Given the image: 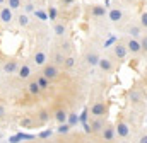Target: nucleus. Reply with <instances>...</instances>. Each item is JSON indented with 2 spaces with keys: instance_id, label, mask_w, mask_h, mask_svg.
Listing matches in <instances>:
<instances>
[{
  "instance_id": "1",
  "label": "nucleus",
  "mask_w": 147,
  "mask_h": 143,
  "mask_svg": "<svg viewBox=\"0 0 147 143\" xmlns=\"http://www.w3.org/2000/svg\"><path fill=\"white\" fill-rule=\"evenodd\" d=\"M91 116L92 118H106L108 116V104L106 101L99 99L91 106Z\"/></svg>"
},
{
  "instance_id": "2",
  "label": "nucleus",
  "mask_w": 147,
  "mask_h": 143,
  "mask_svg": "<svg viewBox=\"0 0 147 143\" xmlns=\"http://www.w3.org/2000/svg\"><path fill=\"white\" fill-rule=\"evenodd\" d=\"M39 73H43V75L51 82V80H57L62 72H60V67H57L55 63H46V65L41 67V72H39Z\"/></svg>"
},
{
  "instance_id": "3",
  "label": "nucleus",
  "mask_w": 147,
  "mask_h": 143,
  "mask_svg": "<svg viewBox=\"0 0 147 143\" xmlns=\"http://www.w3.org/2000/svg\"><path fill=\"white\" fill-rule=\"evenodd\" d=\"M113 56H115L118 61H125V60H127L128 49H127L125 41H116V43H115V46H113Z\"/></svg>"
},
{
  "instance_id": "4",
  "label": "nucleus",
  "mask_w": 147,
  "mask_h": 143,
  "mask_svg": "<svg viewBox=\"0 0 147 143\" xmlns=\"http://www.w3.org/2000/svg\"><path fill=\"white\" fill-rule=\"evenodd\" d=\"M14 10L9 7V5H3L0 7V24L2 26H10L14 22Z\"/></svg>"
},
{
  "instance_id": "5",
  "label": "nucleus",
  "mask_w": 147,
  "mask_h": 143,
  "mask_svg": "<svg viewBox=\"0 0 147 143\" xmlns=\"http://www.w3.org/2000/svg\"><path fill=\"white\" fill-rule=\"evenodd\" d=\"M96 67L103 73H111V72L115 70V63H113V60H111L110 56H99V61H98Z\"/></svg>"
},
{
  "instance_id": "6",
  "label": "nucleus",
  "mask_w": 147,
  "mask_h": 143,
  "mask_svg": "<svg viewBox=\"0 0 147 143\" xmlns=\"http://www.w3.org/2000/svg\"><path fill=\"white\" fill-rule=\"evenodd\" d=\"M115 131H116L118 138H128L130 136V126L127 121H118L115 124Z\"/></svg>"
},
{
  "instance_id": "7",
  "label": "nucleus",
  "mask_w": 147,
  "mask_h": 143,
  "mask_svg": "<svg viewBox=\"0 0 147 143\" xmlns=\"http://www.w3.org/2000/svg\"><path fill=\"white\" fill-rule=\"evenodd\" d=\"M105 119L106 118H92V121H91V133L92 135H101L103 133V130L106 126Z\"/></svg>"
},
{
  "instance_id": "8",
  "label": "nucleus",
  "mask_w": 147,
  "mask_h": 143,
  "mask_svg": "<svg viewBox=\"0 0 147 143\" xmlns=\"http://www.w3.org/2000/svg\"><path fill=\"white\" fill-rule=\"evenodd\" d=\"M17 68H19V61H17L16 58H9V60H5V61L2 63V72L7 73V75L16 73Z\"/></svg>"
},
{
  "instance_id": "9",
  "label": "nucleus",
  "mask_w": 147,
  "mask_h": 143,
  "mask_svg": "<svg viewBox=\"0 0 147 143\" xmlns=\"http://www.w3.org/2000/svg\"><path fill=\"white\" fill-rule=\"evenodd\" d=\"M125 44H127L128 53H132V55H139V53H142V46H140V41H139V39H135V37H128V39L125 41Z\"/></svg>"
},
{
  "instance_id": "10",
  "label": "nucleus",
  "mask_w": 147,
  "mask_h": 143,
  "mask_svg": "<svg viewBox=\"0 0 147 143\" xmlns=\"http://www.w3.org/2000/svg\"><path fill=\"white\" fill-rule=\"evenodd\" d=\"M106 15H108V19H110L113 24H118V22H121V21H123V10H121V9H118V7L110 9Z\"/></svg>"
},
{
  "instance_id": "11",
  "label": "nucleus",
  "mask_w": 147,
  "mask_h": 143,
  "mask_svg": "<svg viewBox=\"0 0 147 143\" xmlns=\"http://www.w3.org/2000/svg\"><path fill=\"white\" fill-rule=\"evenodd\" d=\"M17 77L21 78V80H29L31 77H33V68L29 67V65H19V68H17Z\"/></svg>"
},
{
  "instance_id": "12",
  "label": "nucleus",
  "mask_w": 147,
  "mask_h": 143,
  "mask_svg": "<svg viewBox=\"0 0 147 143\" xmlns=\"http://www.w3.org/2000/svg\"><path fill=\"white\" fill-rule=\"evenodd\" d=\"M33 63L36 65V67H43V65H46L48 63V53L46 51H36L34 53V56H33Z\"/></svg>"
},
{
  "instance_id": "13",
  "label": "nucleus",
  "mask_w": 147,
  "mask_h": 143,
  "mask_svg": "<svg viewBox=\"0 0 147 143\" xmlns=\"http://www.w3.org/2000/svg\"><path fill=\"white\" fill-rule=\"evenodd\" d=\"M101 136H103V140H105V142H113V140L116 138L115 126H113V124H106V126H105V130H103V133H101Z\"/></svg>"
},
{
  "instance_id": "14",
  "label": "nucleus",
  "mask_w": 147,
  "mask_h": 143,
  "mask_svg": "<svg viewBox=\"0 0 147 143\" xmlns=\"http://www.w3.org/2000/svg\"><path fill=\"white\" fill-rule=\"evenodd\" d=\"M89 12H91V15H92L94 19H101V17H105V15L108 14V10H106L105 5H92V7L89 9Z\"/></svg>"
},
{
  "instance_id": "15",
  "label": "nucleus",
  "mask_w": 147,
  "mask_h": 143,
  "mask_svg": "<svg viewBox=\"0 0 147 143\" xmlns=\"http://www.w3.org/2000/svg\"><path fill=\"white\" fill-rule=\"evenodd\" d=\"M99 53L98 51H87L86 55H84V60H86V63L89 65V67H96L98 65V61H99Z\"/></svg>"
},
{
  "instance_id": "16",
  "label": "nucleus",
  "mask_w": 147,
  "mask_h": 143,
  "mask_svg": "<svg viewBox=\"0 0 147 143\" xmlns=\"http://www.w3.org/2000/svg\"><path fill=\"white\" fill-rule=\"evenodd\" d=\"M67 116H69V112H67V109L65 107H57L55 111H53V119L60 124V123H65L67 121Z\"/></svg>"
},
{
  "instance_id": "17",
  "label": "nucleus",
  "mask_w": 147,
  "mask_h": 143,
  "mask_svg": "<svg viewBox=\"0 0 147 143\" xmlns=\"http://www.w3.org/2000/svg\"><path fill=\"white\" fill-rule=\"evenodd\" d=\"M26 92H28L29 96H33V97H38V96L41 94V87L38 85L36 78H34V80H29V82H28V87H26Z\"/></svg>"
},
{
  "instance_id": "18",
  "label": "nucleus",
  "mask_w": 147,
  "mask_h": 143,
  "mask_svg": "<svg viewBox=\"0 0 147 143\" xmlns=\"http://www.w3.org/2000/svg\"><path fill=\"white\" fill-rule=\"evenodd\" d=\"M127 33H128L130 37L139 39V37L142 36V26H139V24H128V26H127Z\"/></svg>"
},
{
  "instance_id": "19",
  "label": "nucleus",
  "mask_w": 147,
  "mask_h": 143,
  "mask_svg": "<svg viewBox=\"0 0 147 143\" xmlns=\"http://www.w3.org/2000/svg\"><path fill=\"white\" fill-rule=\"evenodd\" d=\"M128 99H130V102L139 104V102L144 101V96H142V92H140L139 89H130V90H128Z\"/></svg>"
},
{
  "instance_id": "20",
  "label": "nucleus",
  "mask_w": 147,
  "mask_h": 143,
  "mask_svg": "<svg viewBox=\"0 0 147 143\" xmlns=\"http://www.w3.org/2000/svg\"><path fill=\"white\" fill-rule=\"evenodd\" d=\"M51 63H55L57 67H63V63H65V55L62 53V51H55L53 53V56H51Z\"/></svg>"
},
{
  "instance_id": "21",
  "label": "nucleus",
  "mask_w": 147,
  "mask_h": 143,
  "mask_svg": "<svg viewBox=\"0 0 147 143\" xmlns=\"http://www.w3.org/2000/svg\"><path fill=\"white\" fill-rule=\"evenodd\" d=\"M36 82H38V85L41 87V90H48V89H50V80H48L43 73L36 75Z\"/></svg>"
},
{
  "instance_id": "22",
  "label": "nucleus",
  "mask_w": 147,
  "mask_h": 143,
  "mask_svg": "<svg viewBox=\"0 0 147 143\" xmlns=\"http://www.w3.org/2000/svg\"><path fill=\"white\" fill-rule=\"evenodd\" d=\"M70 131H72V126H70L67 121H65V123H60V126L57 128V133H58V135H63V136H67Z\"/></svg>"
},
{
  "instance_id": "23",
  "label": "nucleus",
  "mask_w": 147,
  "mask_h": 143,
  "mask_svg": "<svg viewBox=\"0 0 147 143\" xmlns=\"http://www.w3.org/2000/svg\"><path fill=\"white\" fill-rule=\"evenodd\" d=\"M36 118H38V123L45 124V123L50 119V111H48V109H41V111H38Z\"/></svg>"
},
{
  "instance_id": "24",
  "label": "nucleus",
  "mask_w": 147,
  "mask_h": 143,
  "mask_svg": "<svg viewBox=\"0 0 147 143\" xmlns=\"http://www.w3.org/2000/svg\"><path fill=\"white\" fill-rule=\"evenodd\" d=\"M53 33H55L57 36H65V33H67V26H65L63 22H55Z\"/></svg>"
},
{
  "instance_id": "25",
  "label": "nucleus",
  "mask_w": 147,
  "mask_h": 143,
  "mask_svg": "<svg viewBox=\"0 0 147 143\" xmlns=\"http://www.w3.org/2000/svg\"><path fill=\"white\" fill-rule=\"evenodd\" d=\"M29 22H31V19H29L28 14H19V15H17V24H19V27H28Z\"/></svg>"
},
{
  "instance_id": "26",
  "label": "nucleus",
  "mask_w": 147,
  "mask_h": 143,
  "mask_svg": "<svg viewBox=\"0 0 147 143\" xmlns=\"http://www.w3.org/2000/svg\"><path fill=\"white\" fill-rule=\"evenodd\" d=\"M33 124H34V119L31 116H24L19 119V126H22V128H31Z\"/></svg>"
},
{
  "instance_id": "27",
  "label": "nucleus",
  "mask_w": 147,
  "mask_h": 143,
  "mask_svg": "<svg viewBox=\"0 0 147 143\" xmlns=\"http://www.w3.org/2000/svg\"><path fill=\"white\" fill-rule=\"evenodd\" d=\"M7 2V5L16 12V10H19L21 7H22V0H5Z\"/></svg>"
},
{
  "instance_id": "28",
  "label": "nucleus",
  "mask_w": 147,
  "mask_h": 143,
  "mask_svg": "<svg viewBox=\"0 0 147 143\" xmlns=\"http://www.w3.org/2000/svg\"><path fill=\"white\" fill-rule=\"evenodd\" d=\"M67 123H69L72 128L79 123V116H77V112H69V116H67Z\"/></svg>"
},
{
  "instance_id": "29",
  "label": "nucleus",
  "mask_w": 147,
  "mask_h": 143,
  "mask_svg": "<svg viewBox=\"0 0 147 143\" xmlns=\"http://www.w3.org/2000/svg\"><path fill=\"white\" fill-rule=\"evenodd\" d=\"M46 14H48V19H50V21H55L57 15H58V10L51 5V7H48V12H46Z\"/></svg>"
},
{
  "instance_id": "30",
  "label": "nucleus",
  "mask_w": 147,
  "mask_h": 143,
  "mask_svg": "<svg viewBox=\"0 0 147 143\" xmlns=\"http://www.w3.org/2000/svg\"><path fill=\"white\" fill-rule=\"evenodd\" d=\"M34 15H36L39 21H43V22L48 21V14H46L45 10H36V9H34Z\"/></svg>"
},
{
  "instance_id": "31",
  "label": "nucleus",
  "mask_w": 147,
  "mask_h": 143,
  "mask_svg": "<svg viewBox=\"0 0 147 143\" xmlns=\"http://www.w3.org/2000/svg\"><path fill=\"white\" fill-rule=\"evenodd\" d=\"M74 65H75V58H74V56H65V63H63V67L72 68Z\"/></svg>"
},
{
  "instance_id": "32",
  "label": "nucleus",
  "mask_w": 147,
  "mask_h": 143,
  "mask_svg": "<svg viewBox=\"0 0 147 143\" xmlns=\"http://www.w3.org/2000/svg\"><path fill=\"white\" fill-rule=\"evenodd\" d=\"M51 135H53V131H51V130H45V131H41L38 136H39L41 140H45V138H51Z\"/></svg>"
},
{
  "instance_id": "33",
  "label": "nucleus",
  "mask_w": 147,
  "mask_h": 143,
  "mask_svg": "<svg viewBox=\"0 0 147 143\" xmlns=\"http://www.w3.org/2000/svg\"><path fill=\"white\" fill-rule=\"evenodd\" d=\"M139 41H140L142 51H144V53H147V36H140V37H139Z\"/></svg>"
},
{
  "instance_id": "34",
  "label": "nucleus",
  "mask_w": 147,
  "mask_h": 143,
  "mask_svg": "<svg viewBox=\"0 0 147 143\" xmlns=\"http://www.w3.org/2000/svg\"><path fill=\"white\" fill-rule=\"evenodd\" d=\"M140 26L147 29V12H142V15H140Z\"/></svg>"
},
{
  "instance_id": "35",
  "label": "nucleus",
  "mask_w": 147,
  "mask_h": 143,
  "mask_svg": "<svg viewBox=\"0 0 147 143\" xmlns=\"http://www.w3.org/2000/svg\"><path fill=\"white\" fill-rule=\"evenodd\" d=\"M87 114H89L87 111H84V112H82V116H80V121H82V123H87Z\"/></svg>"
},
{
  "instance_id": "36",
  "label": "nucleus",
  "mask_w": 147,
  "mask_h": 143,
  "mask_svg": "<svg viewBox=\"0 0 147 143\" xmlns=\"http://www.w3.org/2000/svg\"><path fill=\"white\" fill-rule=\"evenodd\" d=\"M26 10H28V12L34 10V7H33V3H31V2H28V3H26Z\"/></svg>"
},
{
  "instance_id": "37",
  "label": "nucleus",
  "mask_w": 147,
  "mask_h": 143,
  "mask_svg": "<svg viewBox=\"0 0 147 143\" xmlns=\"http://www.w3.org/2000/svg\"><path fill=\"white\" fill-rule=\"evenodd\" d=\"M3 116H5V107L0 104V118H3Z\"/></svg>"
},
{
  "instance_id": "38",
  "label": "nucleus",
  "mask_w": 147,
  "mask_h": 143,
  "mask_svg": "<svg viewBox=\"0 0 147 143\" xmlns=\"http://www.w3.org/2000/svg\"><path fill=\"white\" fill-rule=\"evenodd\" d=\"M60 2H62V3H63V5H70V3H72V2H75V0H60Z\"/></svg>"
},
{
  "instance_id": "39",
  "label": "nucleus",
  "mask_w": 147,
  "mask_h": 143,
  "mask_svg": "<svg viewBox=\"0 0 147 143\" xmlns=\"http://www.w3.org/2000/svg\"><path fill=\"white\" fill-rule=\"evenodd\" d=\"M139 142H140V143H147V135H142V136H140V140H139Z\"/></svg>"
},
{
  "instance_id": "40",
  "label": "nucleus",
  "mask_w": 147,
  "mask_h": 143,
  "mask_svg": "<svg viewBox=\"0 0 147 143\" xmlns=\"http://www.w3.org/2000/svg\"><path fill=\"white\" fill-rule=\"evenodd\" d=\"M2 3H5V0H0V5H2Z\"/></svg>"
},
{
  "instance_id": "41",
  "label": "nucleus",
  "mask_w": 147,
  "mask_h": 143,
  "mask_svg": "<svg viewBox=\"0 0 147 143\" xmlns=\"http://www.w3.org/2000/svg\"><path fill=\"white\" fill-rule=\"evenodd\" d=\"M0 82H2V78H0Z\"/></svg>"
}]
</instances>
